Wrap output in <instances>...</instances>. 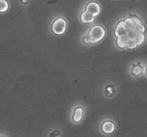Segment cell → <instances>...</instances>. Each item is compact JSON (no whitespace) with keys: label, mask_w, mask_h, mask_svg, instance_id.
I'll use <instances>...</instances> for the list:
<instances>
[{"label":"cell","mask_w":147,"mask_h":137,"mask_svg":"<svg viewBox=\"0 0 147 137\" xmlns=\"http://www.w3.org/2000/svg\"><path fill=\"white\" fill-rule=\"evenodd\" d=\"M89 39L90 45H97L105 38L106 35V30L104 26L100 24H93L86 32Z\"/></svg>","instance_id":"1"},{"label":"cell","mask_w":147,"mask_h":137,"mask_svg":"<svg viewBox=\"0 0 147 137\" xmlns=\"http://www.w3.org/2000/svg\"><path fill=\"white\" fill-rule=\"evenodd\" d=\"M67 21L62 15H57L55 17L50 23V31L56 36L63 35L67 31Z\"/></svg>","instance_id":"2"},{"label":"cell","mask_w":147,"mask_h":137,"mask_svg":"<svg viewBox=\"0 0 147 137\" xmlns=\"http://www.w3.org/2000/svg\"><path fill=\"white\" fill-rule=\"evenodd\" d=\"M116 124L112 119L106 118L102 119L99 125L100 132L105 136H110L116 131Z\"/></svg>","instance_id":"3"},{"label":"cell","mask_w":147,"mask_h":137,"mask_svg":"<svg viewBox=\"0 0 147 137\" xmlns=\"http://www.w3.org/2000/svg\"><path fill=\"white\" fill-rule=\"evenodd\" d=\"M86 109L82 105L78 104L73 108L70 115V121L74 124H79L83 121L85 117Z\"/></svg>","instance_id":"4"},{"label":"cell","mask_w":147,"mask_h":137,"mask_svg":"<svg viewBox=\"0 0 147 137\" xmlns=\"http://www.w3.org/2000/svg\"><path fill=\"white\" fill-rule=\"evenodd\" d=\"M83 10L90 13L91 15L96 17H98L101 12V5L97 1H88L86 3L83 7Z\"/></svg>","instance_id":"5"},{"label":"cell","mask_w":147,"mask_h":137,"mask_svg":"<svg viewBox=\"0 0 147 137\" xmlns=\"http://www.w3.org/2000/svg\"><path fill=\"white\" fill-rule=\"evenodd\" d=\"M129 73L131 76L134 78H138L142 76V75L146 76V66L143 64L142 62H136L133 63L130 67Z\"/></svg>","instance_id":"6"},{"label":"cell","mask_w":147,"mask_h":137,"mask_svg":"<svg viewBox=\"0 0 147 137\" xmlns=\"http://www.w3.org/2000/svg\"><path fill=\"white\" fill-rule=\"evenodd\" d=\"M126 29L124 27L123 23V20H120L115 25L113 29V35L116 37V39L120 38V37L126 36Z\"/></svg>","instance_id":"7"},{"label":"cell","mask_w":147,"mask_h":137,"mask_svg":"<svg viewBox=\"0 0 147 137\" xmlns=\"http://www.w3.org/2000/svg\"><path fill=\"white\" fill-rule=\"evenodd\" d=\"M96 17H93L90 13L87 12L85 10H81L79 14V20L83 24H90L94 22Z\"/></svg>","instance_id":"8"},{"label":"cell","mask_w":147,"mask_h":137,"mask_svg":"<svg viewBox=\"0 0 147 137\" xmlns=\"http://www.w3.org/2000/svg\"><path fill=\"white\" fill-rule=\"evenodd\" d=\"M103 93L106 98H113L116 93V87L113 83H106L104 86Z\"/></svg>","instance_id":"9"},{"label":"cell","mask_w":147,"mask_h":137,"mask_svg":"<svg viewBox=\"0 0 147 137\" xmlns=\"http://www.w3.org/2000/svg\"><path fill=\"white\" fill-rule=\"evenodd\" d=\"M129 40L126 37V36L116 39V46L119 50H124L126 49Z\"/></svg>","instance_id":"10"},{"label":"cell","mask_w":147,"mask_h":137,"mask_svg":"<svg viewBox=\"0 0 147 137\" xmlns=\"http://www.w3.org/2000/svg\"><path fill=\"white\" fill-rule=\"evenodd\" d=\"M122 20H123V25H124V27H126V30H127V29H130V28H133V27H134L135 26L134 20H133V18H132L131 15L126 16V17H125L124 18L122 19Z\"/></svg>","instance_id":"11"},{"label":"cell","mask_w":147,"mask_h":137,"mask_svg":"<svg viewBox=\"0 0 147 137\" xmlns=\"http://www.w3.org/2000/svg\"><path fill=\"white\" fill-rule=\"evenodd\" d=\"M138 34H139V32L136 31V30L134 28V27H133V28L127 29V30H126V36L129 40H136V37H137Z\"/></svg>","instance_id":"12"},{"label":"cell","mask_w":147,"mask_h":137,"mask_svg":"<svg viewBox=\"0 0 147 137\" xmlns=\"http://www.w3.org/2000/svg\"><path fill=\"white\" fill-rule=\"evenodd\" d=\"M9 2L7 0H0V14H4L8 11L9 9Z\"/></svg>","instance_id":"13"},{"label":"cell","mask_w":147,"mask_h":137,"mask_svg":"<svg viewBox=\"0 0 147 137\" xmlns=\"http://www.w3.org/2000/svg\"><path fill=\"white\" fill-rule=\"evenodd\" d=\"M136 40V43H137L138 47L142 46V45L145 43V40H146V34H142V33H139Z\"/></svg>","instance_id":"14"},{"label":"cell","mask_w":147,"mask_h":137,"mask_svg":"<svg viewBox=\"0 0 147 137\" xmlns=\"http://www.w3.org/2000/svg\"><path fill=\"white\" fill-rule=\"evenodd\" d=\"M137 47L138 45L136 40H129L127 44V46H126V49H128V50H134V49L137 48Z\"/></svg>","instance_id":"15"},{"label":"cell","mask_w":147,"mask_h":137,"mask_svg":"<svg viewBox=\"0 0 147 137\" xmlns=\"http://www.w3.org/2000/svg\"><path fill=\"white\" fill-rule=\"evenodd\" d=\"M81 43H83V45H84L91 46V45H90V41H89V39L88 38V37H87V35H86V33H85V34H83V36H82V37H81Z\"/></svg>","instance_id":"16"},{"label":"cell","mask_w":147,"mask_h":137,"mask_svg":"<svg viewBox=\"0 0 147 137\" xmlns=\"http://www.w3.org/2000/svg\"><path fill=\"white\" fill-rule=\"evenodd\" d=\"M61 133L59 130H54L53 132H51L50 134V137H60Z\"/></svg>","instance_id":"17"},{"label":"cell","mask_w":147,"mask_h":137,"mask_svg":"<svg viewBox=\"0 0 147 137\" xmlns=\"http://www.w3.org/2000/svg\"><path fill=\"white\" fill-rule=\"evenodd\" d=\"M20 3L22 4L23 5H27L28 3H30V1H27V0H22V1H20Z\"/></svg>","instance_id":"18"},{"label":"cell","mask_w":147,"mask_h":137,"mask_svg":"<svg viewBox=\"0 0 147 137\" xmlns=\"http://www.w3.org/2000/svg\"><path fill=\"white\" fill-rule=\"evenodd\" d=\"M0 137H9V136H7V135L6 134L1 133V132H0Z\"/></svg>","instance_id":"19"}]
</instances>
